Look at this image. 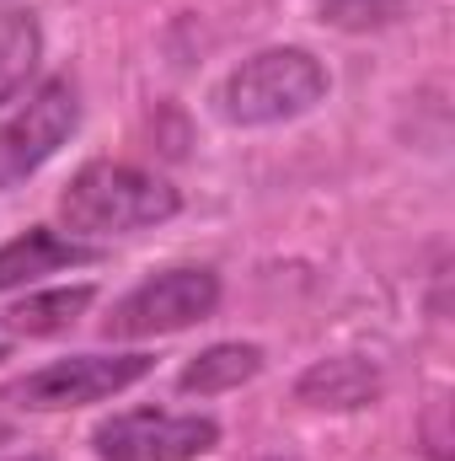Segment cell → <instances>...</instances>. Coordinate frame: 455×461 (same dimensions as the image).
<instances>
[{
	"mask_svg": "<svg viewBox=\"0 0 455 461\" xmlns=\"http://www.w3.org/2000/svg\"><path fill=\"white\" fill-rule=\"evenodd\" d=\"M257 370H263V348L257 344H215L183 365L177 386L188 397H220V392H236L241 381H252Z\"/></svg>",
	"mask_w": 455,
	"mask_h": 461,
	"instance_id": "10",
	"label": "cell"
},
{
	"mask_svg": "<svg viewBox=\"0 0 455 461\" xmlns=\"http://www.w3.org/2000/svg\"><path fill=\"white\" fill-rule=\"evenodd\" d=\"M183 210V194L139 167L123 161H92L70 177V188L59 194V221L76 236H123V230L161 226Z\"/></svg>",
	"mask_w": 455,
	"mask_h": 461,
	"instance_id": "1",
	"label": "cell"
},
{
	"mask_svg": "<svg viewBox=\"0 0 455 461\" xmlns=\"http://www.w3.org/2000/svg\"><path fill=\"white\" fill-rule=\"evenodd\" d=\"M220 306V279L215 268H166L145 285H134L103 322L108 339H161L204 322Z\"/></svg>",
	"mask_w": 455,
	"mask_h": 461,
	"instance_id": "4",
	"label": "cell"
},
{
	"mask_svg": "<svg viewBox=\"0 0 455 461\" xmlns=\"http://www.w3.org/2000/svg\"><path fill=\"white\" fill-rule=\"evenodd\" d=\"M38 59H43V27H38V16L5 5L0 11V108L32 81Z\"/></svg>",
	"mask_w": 455,
	"mask_h": 461,
	"instance_id": "11",
	"label": "cell"
},
{
	"mask_svg": "<svg viewBox=\"0 0 455 461\" xmlns=\"http://www.w3.org/2000/svg\"><path fill=\"white\" fill-rule=\"evenodd\" d=\"M97 290L92 285H59V290H32L27 301H16L0 328L16 333V339H54V333H70L86 312H92Z\"/></svg>",
	"mask_w": 455,
	"mask_h": 461,
	"instance_id": "9",
	"label": "cell"
},
{
	"mask_svg": "<svg viewBox=\"0 0 455 461\" xmlns=\"http://www.w3.org/2000/svg\"><path fill=\"white\" fill-rule=\"evenodd\" d=\"M11 461H43V456H11Z\"/></svg>",
	"mask_w": 455,
	"mask_h": 461,
	"instance_id": "14",
	"label": "cell"
},
{
	"mask_svg": "<svg viewBox=\"0 0 455 461\" xmlns=\"http://www.w3.org/2000/svg\"><path fill=\"white\" fill-rule=\"evenodd\" d=\"M81 123V92L70 76H49L16 113L0 123V194L32 177Z\"/></svg>",
	"mask_w": 455,
	"mask_h": 461,
	"instance_id": "5",
	"label": "cell"
},
{
	"mask_svg": "<svg viewBox=\"0 0 455 461\" xmlns=\"http://www.w3.org/2000/svg\"><path fill=\"white\" fill-rule=\"evenodd\" d=\"M220 446V424L210 413H156L134 408L92 429V451L103 461H193Z\"/></svg>",
	"mask_w": 455,
	"mask_h": 461,
	"instance_id": "6",
	"label": "cell"
},
{
	"mask_svg": "<svg viewBox=\"0 0 455 461\" xmlns=\"http://www.w3.org/2000/svg\"><path fill=\"white\" fill-rule=\"evenodd\" d=\"M327 65L306 49H263L252 59H241L220 81L215 103L220 118L236 129H263V123H284V118L311 113L327 97Z\"/></svg>",
	"mask_w": 455,
	"mask_h": 461,
	"instance_id": "2",
	"label": "cell"
},
{
	"mask_svg": "<svg viewBox=\"0 0 455 461\" xmlns=\"http://www.w3.org/2000/svg\"><path fill=\"white\" fill-rule=\"evenodd\" d=\"M81 263H97V247H86L81 236L32 226L0 247V290H16V285H32L43 274H59V268H81Z\"/></svg>",
	"mask_w": 455,
	"mask_h": 461,
	"instance_id": "7",
	"label": "cell"
},
{
	"mask_svg": "<svg viewBox=\"0 0 455 461\" xmlns=\"http://www.w3.org/2000/svg\"><path fill=\"white\" fill-rule=\"evenodd\" d=\"M150 370H156L150 354H70V359H54V365H38V370L16 375L0 392V402L32 408V413H65V408L118 397L123 386L145 381Z\"/></svg>",
	"mask_w": 455,
	"mask_h": 461,
	"instance_id": "3",
	"label": "cell"
},
{
	"mask_svg": "<svg viewBox=\"0 0 455 461\" xmlns=\"http://www.w3.org/2000/svg\"><path fill=\"white\" fill-rule=\"evenodd\" d=\"M317 5H322V16L338 22V27H380V22H391L407 0H317Z\"/></svg>",
	"mask_w": 455,
	"mask_h": 461,
	"instance_id": "12",
	"label": "cell"
},
{
	"mask_svg": "<svg viewBox=\"0 0 455 461\" xmlns=\"http://www.w3.org/2000/svg\"><path fill=\"white\" fill-rule=\"evenodd\" d=\"M5 440H11V424H5V419H0V446H5Z\"/></svg>",
	"mask_w": 455,
	"mask_h": 461,
	"instance_id": "13",
	"label": "cell"
},
{
	"mask_svg": "<svg viewBox=\"0 0 455 461\" xmlns=\"http://www.w3.org/2000/svg\"><path fill=\"white\" fill-rule=\"evenodd\" d=\"M295 397L306 408H370L380 397V370L359 354H338V359H317L300 381H295Z\"/></svg>",
	"mask_w": 455,
	"mask_h": 461,
	"instance_id": "8",
	"label": "cell"
},
{
	"mask_svg": "<svg viewBox=\"0 0 455 461\" xmlns=\"http://www.w3.org/2000/svg\"><path fill=\"white\" fill-rule=\"evenodd\" d=\"M0 359H5V344H0Z\"/></svg>",
	"mask_w": 455,
	"mask_h": 461,
	"instance_id": "15",
	"label": "cell"
}]
</instances>
